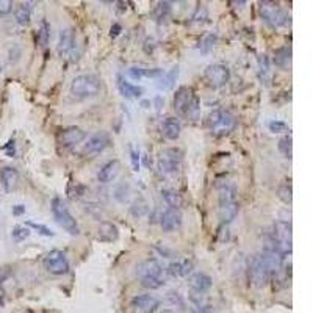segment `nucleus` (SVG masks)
I'll return each instance as SVG.
<instances>
[{
	"mask_svg": "<svg viewBox=\"0 0 313 313\" xmlns=\"http://www.w3.org/2000/svg\"><path fill=\"white\" fill-rule=\"evenodd\" d=\"M258 78L265 86H270L271 82V63L268 55H260L258 57Z\"/></svg>",
	"mask_w": 313,
	"mask_h": 313,
	"instance_id": "obj_24",
	"label": "nucleus"
},
{
	"mask_svg": "<svg viewBox=\"0 0 313 313\" xmlns=\"http://www.w3.org/2000/svg\"><path fill=\"white\" fill-rule=\"evenodd\" d=\"M279 150L282 152V155L285 159L292 160V155H293V138L292 135H285L279 140Z\"/></svg>",
	"mask_w": 313,
	"mask_h": 313,
	"instance_id": "obj_29",
	"label": "nucleus"
},
{
	"mask_svg": "<svg viewBox=\"0 0 313 313\" xmlns=\"http://www.w3.org/2000/svg\"><path fill=\"white\" fill-rule=\"evenodd\" d=\"M162 132H163V135H165L166 140H171V141L177 140V138L180 137V132H182V124H180V121H178L177 118H174V116L166 118V119L162 122Z\"/></svg>",
	"mask_w": 313,
	"mask_h": 313,
	"instance_id": "obj_19",
	"label": "nucleus"
},
{
	"mask_svg": "<svg viewBox=\"0 0 313 313\" xmlns=\"http://www.w3.org/2000/svg\"><path fill=\"white\" fill-rule=\"evenodd\" d=\"M207 125L215 137H226L237 125V118L229 110L218 108L213 110L207 118Z\"/></svg>",
	"mask_w": 313,
	"mask_h": 313,
	"instance_id": "obj_2",
	"label": "nucleus"
},
{
	"mask_svg": "<svg viewBox=\"0 0 313 313\" xmlns=\"http://www.w3.org/2000/svg\"><path fill=\"white\" fill-rule=\"evenodd\" d=\"M119 237V230L115 224L111 222H100L99 226V230H97V238L100 241H116Z\"/></svg>",
	"mask_w": 313,
	"mask_h": 313,
	"instance_id": "obj_23",
	"label": "nucleus"
},
{
	"mask_svg": "<svg viewBox=\"0 0 313 313\" xmlns=\"http://www.w3.org/2000/svg\"><path fill=\"white\" fill-rule=\"evenodd\" d=\"M216 41H218V35H216V33H208V35L202 39V42H200V50L204 52V54L210 52V50L215 47Z\"/></svg>",
	"mask_w": 313,
	"mask_h": 313,
	"instance_id": "obj_34",
	"label": "nucleus"
},
{
	"mask_svg": "<svg viewBox=\"0 0 313 313\" xmlns=\"http://www.w3.org/2000/svg\"><path fill=\"white\" fill-rule=\"evenodd\" d=\"M128 75L133 78V80H141L143 77H159L162 75L160 69H146V68H140V66H133L128 69Z\"/></svg>",
	"mask_w": 313,
	"mask_h": 313,
	"instance_id": "obj_27",
	"label": "nucleus"
},
{
	"mask_svg": "<svg viewBox=\"0 0 313 313\" xmlns=\"http://www.w3.org/2000/svg\"><path fill=\"white\" fill-rule=\"evenodd\" d=\"M182 159H184V153H182L180 149L169 147V149H165L160 152L156 165H159V169L162 174L169 175V174H174L178 171V168L182 165Z\"/></svg>",
	"mask_w": 313,
	"mask_h": 313,
	"instance_id": "obj_9",
	"label": "nucleus"
},
{
	"mask_svg": "<svg viewBox=\"0 0 313 313\" xmlns=\"http://www.w3.org/2000/svg\"><path fill=\"white\" fill-rule=\"evenodd\" d=\"M11 235H13V238H14L16 241H22V240H25V238L30 237V229L25 227V226H16V227L13 229Z\"/></svg>",
	"mask_w": 313,
	"mask_h": 313,
	"instance_id": "obj_36",
	"label": "nucleus"
},
{
	"mask_svg": "<svg viewBox=\"0 0 313 313\" xmlns=\"http://www.w3.org/2000/svg\"><path fill=\"white\" fill-rule=\"evenodd\" d=\"M273 237L277 243V248L283 255L288 257L292 254V243H293V229L292 222L288 221H277L273 226Z\"/></svg>",
	"mask_w": 313,
	"mask_h": 313,
	"instance_id": "obj_8",
	"label": "nucleus"
},
{
	"mask_svg": "<svg viewBox=\"0 0 313 313\" xmlns=\"http://www.w3.org/2000/svg\"><path fill=\"white\" fill-rule=\"evenodd\" d=\"M274 63H276V66L282 68L283 71H288L292 68V49L290 47H282V49L276 50Z\"/></svg>",
	"mask_w": 313,
	"mask_h": 313,
	"instance_id": "obj_25",
	"label": "nucleus"
},
{
	"mask_svg": "<svg viewBox=\"0 0 313 313\" xmlns=\"http://www.w3.org/2000/svg\"><path fill=\"white\" fill-rule=\"evenodd\" d=\"M162 313H175V311L174 310H163Z\"/></svg>",
	"mask_w": 313,
	"mask_h": 313,
	"instance_id": "obj_45",
	"label": "nucleus"
},
{
	"mask_svg": "<svg viewBox=\"0 0 313 313\" xmlns=\"http://www.w3.org/2000/svg\"><path fill=\"white\" fill-rule=\"evenodd\" d=\"M17 180H19V174L14 168L5 166L2 171H0V182H2V187L7 193L13 191L16 188Z\"/></svg>",
	"mask_w": 313,
	"mask_h": 313,
	"instance_id": "obj_21",
	"label": "nucleus"
},
{
	"mask_svg": "<svg viewBox=\"0 0 313 313\" xmlns=\"http://www.w3.org/2000/svg\"><path fill=\"white\" fill-rule=\"evenodd\" d=\"M166 273L172 277L175 276H180V262H175V263H171L166 270Z\"/></svg>",
	"mask_w": 313,
	"mask_h": 313,
	"instance_id": "obj_42",
	"label": "nucleus"
},
{
	"mask_svg": "<svg viewBox=\"0 0 313 313\" xmlns=\"http://www.w3.org/2000/svg\"><path fill=\"white\" fill-rule=\"evenodd\" d=\"M32 19V4H22L20 7H17L16 10V22L19 25H29Z\"/></svg>",
	"mask_w": 313,
	"mask_h": 313,
	"instance_id": "obj_28",
	"label": "nucleus"
},
{
	"mask_svg": "<svg viewBox=\"0 0 313 313\" xmlns=\"http://www.w3.org/2000/svg\"><path fill=\"white\" fill-rule=\"evenodd\" d=\"M25 227H32V229L38 230V233H39V235H44V237H54V235H55L47 226H42V224H38V222H33V221H29Z\"/></svg>",
	"mask_w": 313,
	"mask_h": 313,
	"instance_id": "obj_38",
	"label": "nucleus"
},
{
	"mask_svg": "<svg viewBox=\"0 0 313 313\" xmlns=\"http://www.w3.org/2000/svg\"><path fill=\"white\" fill-rule=\"evenodd\" d=\"M49 35H50V27H49L47 20L44 19V20L41 22V27H39V30H38V44H39L41 47H46V46H47Z\"/></svg>",
	"mask_w": 313,
	"mask_h": 313,
	"instance_id": "obj_32",
	"label": "nucleus"
},
{
	"mask_svg": "<svg viewBox=\"0 0 313 313\" xmlns=\"http://www.w3.org/2000/svg\"><path fill=\"white\" fill-rule=\"evenodd\" d=\"M52 213H54V218L57 219V222L71 235H78L80 233V227H78L77 219L72 216V213L69 212L68 205L60 199V197H54L52 200Z\"/></svg>",
	"mask_w": 313,
	"mask_h": 313,
	"instance_id": "obj_5",
	"label": "nucleus"
},
{
	"mask_svg": "<svg viewBox=\"0 0 313 313\" xmlns=\"http://www.w3.org/2000/svg\"><path fill=\"white\" fill-rule=\"evenodd\" d=\"M141 285L144 286V288L155 290V288H160L162 285H165V279H160V277H144V279H141Z\"/></svg>",
	"mask_w": 313,
	"mask_h": 313,
	"instance_id": "obj_35",
	"label": "nucleus"
},
{
	"mask_svg": "<svg viewBox=\"0 0 313 313\" xmlns=\"http://www.w3.org/2000/svg\"><path fill=\"white\" fill-rule=\"evenodd\" d=\"M137 276H140V279H144V277L163 279V268L155 258H147L137 266Z\"/></svg>",
	"mask_w": 313,
	"mask_h": 313,
	"instance_id": "obj_13",
	"label": "nucleus"
},
{
	"mask_svg": "<svg viewBox=\"0 0 313 313\" xmlns=\"http://www.w3.org/2000/svg\"><path fill=\"white\" fill-rule=\"evenodd\" d=\"M162 197L163 200L171 207V208H178L184 205V199H182V196L175 191V190H171V188H163L162 190Z\"/></svg>",
	"mask_w": 313,
	"mask_h": 313,
	"instance_id": "obj_26",
	"label": "nucleus"
},
{
	"mask_svg": "<svg viewBox=\"0 0 313 313\" xmlns=\"http://www.w3.org/2000/svg\"><path fill=\"white\" fill-rule=\"evenodd\" d=\"M110 146V137L105 132H99L96 135H93L91 138H88L86 144H85V152L86 153H100L103 152L107 147Z\"/></svg>",
	"mask_w": 313,
	"mask_h": 313,
	"instance_id": "obj_16",
	"label": "nucleus"
},
{
	"mask_svg": "<svg viewBox=\"0 0 313 313\" xmlns=\"http://www.w3.org/2000/svg\"><path fill=\"white\" fill-rule=\"evenodd\" d=\"M160 224H162V229L165 232H172L175 229H178L182 226V213L177 208H166V210L162 213V218H160Z\"/></svg>",
	"mask_w": 313,
	"mask_h": 313,
	"instance_id": "obj_15",
	"label": "nucleus"
},
{
	"mask_svg": "<svg viewBox=\"0 0 313 313\" xmlns=\"http://www.w3.org/2000/svg\"><path fill=\"white\" fill-rule=\"evenodd\" d=\"M212 277L210 276H207L205 273H196L190 277V286L199 295L205 293L207 290H210L212 288Z\"/></svg>",
	"mask_w": 313,
	"mask_h": 313,
	"instance_id": "obj_20",
	"label": "nucleus"
},
{
	"mask_svg": "<svg viewBox=\"0 0 313 313\" xmlns=\"http://www.w3.org/2000/svg\"><path fill=\"white\" fill-rule=\"evenodd\" d=\"M204 80L213 90L222 88L230 80V71L226 64H221V63L210 64L204 71Z\"/></svg>",
	"mask_w": 313,
	"mask_h": 313,
	"instance_id": "obj_10",
	"label": "nucleus"
},
{
	"mask_svg": "<svg viewBox=\"0 0 313 313\" xmlns=\"http://www.w3.org/2000/svg\"><path fill=\"white\" fill-rule=\"evenodd\" d=\"M42 265L44 268L50 273V274H55V276H63L69 271V262H68V257L64 255V252L55 249V251H50L44 260H42Z\"/></svg>",
	"mask_w": 313,
	"mask_h": 313,
	"instance_id": "obj_11",
	"label": "nucleus"
},
{
	"mask_svg": "<svg viewBox=\"0 0 313 313\" xmlns=\"http://www.w3.org/2000/svg\"><path fill=\"white\" fill-rule=\"evenodd\" d=\"M193 271V263L185 260V262L180 263V276H188Z\"/></svg>",
	"mask_w": 313,
	"mask_h": 313,
	"instance_id": "obj_41",
	"label": "nucleus"
},
{
	"mask_svg": "<svg viewBox=\"0 0 313 313\" xmlns=\"http://www.w3.org/2000/svg\"><path fill=\"white\" fill-rule=\"evenodd\" d=\"M149 212V205H147V202L144 200V199H137L133 204H132V207H130V213H132V216H135V218H141V216H144L146 213Z\"/></svg>",
	"mask_w": 313,
	"mask_h": 313,
	"instance_id": "obj_30",
	"label": "nucleus"
},
{
	"mask_svg": "<svg viewBox=\"0 0 313 313\" xmlns=\"http://www.w3.org/2000/svg\"><path fill=\"white\" fill-rule=\"evenodd\" d=\"M193 20V24H196V25H202L205 20H207V8L204 7V5H199L197 8H196V13L193 14V17H191Z\"/></svg>",
	"mask_w": 313,
	"mask_h": 313,
	"instance_id": "obj_37",
	"label": "nucleus"
},
{
	"mask_svg": "<svg viewBox=\"0 0 313 313\" xmlns=\"http://www.w3.org/2000/svg\"><path fill=\"white\" fill-rule=\"evenodd\" d=\"M100 90H102L100 80L96 75H91V74L77 75L71 82V94L75 97H80V99L94 97L100 93Z\"/></svg>",
	"mask_w": 313,
	"mask_h": 313,
	"instance_id": "obj_4",
	"label": "nucleus"
},
{
	"mask_svg": "<svg viewBox=\"0 0 313 313\" xmlns=\"http://www.w3.org/2000/svg\"><path fill=\"white\" fill-rule=\"evenodd\" d=\"M240 204L237 197V190L230 185H222L219 188V218L224 222H230L238 215Z\"/></svg>",
	"mask_w": 313,
	"mask_h": 313,
	"instance_id": "obj_3",
	"label": "nucleus"
},
{
	"mask_svg": "<svg viewBox=\"0 0 313 313\" xmlns=\"http://www.w3.org/2000/svg\"><path fill=\"white\" fill-rule=\"evenodd\" d=\"M174 110L178 116L188 119H197L200 111V102L194 91L188 86H182L174 94Z\"/></svg>",
	"mask_w": 313,
	"mask_h": 313,
	"instance_id": "obj_1",
	"label": "nucleus"
},
{
	"mask_svg": "<svg viewBox=\"0 0 313 313\" xmlns=\"http://www.w3.org/2000/svg\"><path fill=\"white\" fill-rule=\"evenodd\" d=\"M130 305L133 307V310L137 311H143V313H152L156 310V307L160 305L159 299L152 295H138L132 299Z\"/></svg>",
	"mask_w": 313,
	"mask_h": 313,
	"instance_id": "obj_14",
	"label": "nucleus"
},
{
	"mask_svg": "<svg viewBox=\"0 0 313 313\" xmlns=\"http://www.w3.org/2000/svg\"><path fill=\"white\" fill-rule=\"evenodd\" d=\"M130 155H132V165H133V169H135V171H140V153H138L135 149H132Z\"/></svg>",
	"mask_w": 313,
	"mask_h": 313,
	"instance_id": "obj_43",
	"label": "nucleus"
},
{
	"mask_svg": "<svg viewBox=\"0 0 313 313\" xmlns=\"http://www.w3.org/2000/svg\"><path fill=\"white\" fill-rule=\"evenodd\" d=\"M119 174V162L118 160H110L103 165L99 172H97V180L100 184H110Z\"/></svg>",
	"mask_w": 313,
	"mask_h": 313,
	"instance_id": "obj_18",
	"label": "nucleus"
},
{
	"mask_svg": "<svg viewBox=\"0 0 313 313\" xmlns=\"http://www.w3.org/2000/svg\"><path fill=\"white\" fill-rule=\"evenodd\" d=\"M171 5H172L171 2H160L153 10V17L156 20H165L171 13Z\"/></svg>",
	"mask_w": 313,
	"mask_h": 313,
	"instance_id": "obj_31",
	"label": "nucleus"
},
{
	"mask_svg": "<svg viewBox=\"0 0 313 313\" xmlns=\"http://www.w3.org/2000/svg\"><path fill=\"white\" fill-rule=\"evenodd\" d=\"M271 273L262 254H255L249 262V280L257 288H263L270 282Z\"/></svg>",
	"mask_w": 313,
	"mask_h": 313,
	"instance_id": "obj_6",
	"label": "nucleus"
},
{
	"mask_svg": "<svg viewBox=\"0 0 313 313\" xmlns=\"http://www.w3.org/2000/svg\"><path fill=\"white\" fill-rule=\"evenodd\" d=\"M25 212V207L24 205H16L14 208H13V213L14 215H20V213H24Z\"/></svg>",
	"mask_w": 313,
	"mask_h": 313,
	"instance_id": "obj_44",
	"label": "nucleus"
},
{
	"mask_svg": "<svg viewBox=\"0 0 313 313\" xmlns=\"http://www.w3.org/2000/svg\"><path fill=\"white\" fill-rule=\"evenodd\" d=\"M191 313H196V311H191Z\"/></svg>",
	"mask_w": 313,
	"mask_h": 313,
	"instance_id": "obj_47",
	"label": "nucleus"
},
{
	"mask_svg": "<svg viewBox=\"0 0 313 313\" xmlns=\"http://www.w3.org/2000/svg\"><path fill=\"white\" fill-rule=\"evenodd\" d=\"M118 88H119V93L125 97V99H138L143 96L144 90L141 86H137V85H132L130 82L124 80L122 77L118 78Z\"/></svg>",
	"mask_w": 313,
	"mask_h": 313,
	"instance_id": "obj_22",
	"label": "nucleus"
},
{
	"mask_svg": "<svg viewBox=\"0 0 313 313\" xmlns=\"http://www.w3.org/2000/svg\"><path fill=\"white\" fill-rule=\"evenodd\" d=\"M86 138V132L80 127H66L63 130H60L58 133V143L64 147H71V146H75L78 143H82L83 140Z\"/></svg>",
	"mask_w": 313,
	"mask_h": 313,
	"instance_id": "obj_12",
	"label": "nucleus"
},
{
	"mask_svg": "<svg viewBox=\"0 0 313 313\" xmlns=\"http://www.w3.org/2000/svg\"><path fill=\"white\" fill-rule=\"evenodd\" d=\"M75 47V35L72 29H64L60 32V39H58V54L61 57H68L74 52Z\"/></svg>",
	"mask_w": 313,
	"mask_h": 313,
	"instance_id": "obj_17",
	"label": "nucleus"
},
{
	"mask_svg": "<svg viewBox=\"0 0 313 313\" xmlns=\"http://www.w3.org/2000/svg\"><path fill=\"white\" fill-rule=\"evenodd\" d=\"M2 71H4V66H2V63H0V74H2Z\"/></svg>",
	"mask_w": 313,
	"mask_h": 313,
	"instance_id": "obj_46",
	"label": "nucleus"
},
{
	"mask_svg": "<svg viewBox=\"0 0 313 313\" xmlns=\"http://www.w3.org/2000/svg\"><path fill=\"white\" fill-rule=\"evenodd\" d=\"M260 14L274 29L285 27L286 24H290L288 13L273 2H260Z\"/></svg>",
	"mask_w": 313,
	"mask_h": 313,
	"instance_id": "obj_7",
	"label": "nucleus"
},
{
	"mask_svg": "<svg viewBox=\"0 0 313 313\" xmlns=\"http://www.w3.org/2000/svg\"><path fill=\"white\" fill-rule=\"evenodd\" d=\"M277 196L285 202V204H292V200H293V190H292V185L290 184H283V185H280L279 187V190H277Z\"/></svg>",
	"mask_w": 313,
	"mask_h": 313,
	"instance_id": "obj_33",
	"label": "nucleus"
},
{
	"mask_svg": "<svg viewBox=\"0 0 313 313\" xmlns=\"http://www.w3.org/2000/svg\"><path fill=\"white\" fill-rule=\"evenodd\" d=\"M270 130H271V132L273 133H282V132H286V130H288V125H286L283 121H271L270 122Z\"/></svg>",
	"mask_w": 313,
	"mask_h": 313,
	"instance_id": "obj_39",
	"label": "nucleus"
},
{
	"mask_svg": "<svg viewBox=\"0 0 313 313\" xmlns=\"http://www.w3.org/2000/svg\"><path fill=\"white\" fill-rule=\"evenodd\" d=\"M13 11V2L10 0H0V16H7Z\"/></svg>",
	"mask_w": 313,
	"mask_h": 313,
	"instance_id": "obj_40",
	"label": "nucleus"
}]
</instances>
